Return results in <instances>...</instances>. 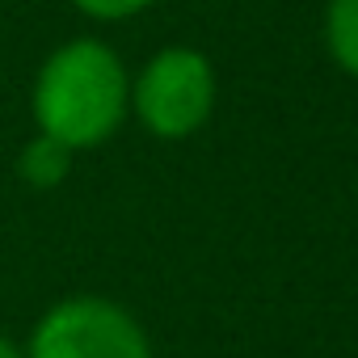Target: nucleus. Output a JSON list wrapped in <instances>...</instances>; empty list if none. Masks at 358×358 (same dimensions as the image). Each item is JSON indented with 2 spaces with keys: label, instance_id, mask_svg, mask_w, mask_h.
<instances>
[{
  "label": "nucleus",
  "instance_id": "obj_1",
  "mask_svg": "<svg viewBox=\"0 0 358 358\" xmlns=\"http://www.w3.org/2000/svg\"><path fill=\"white\" fill-rule=\"evenodd\" d=\"M131 80L118 55L97 38H72L47 55L34 80L38 135L80 152L110 139L127 114Z\"/></svg>",
  "mask_w": 358,
  "mask_h": 358
},
{
  "label": "nucleus",
  "instance_id": "obj_2",
  "mask_svg": "<svg viewBox=\"0 0 358 358\" xmlns=\"http://www.w3.org/2000/svg\"><path fill=\"white\" fill-rule=\"evenodd\" d=\"M26 358H152L139 320L97 295L55 303L30 333Z\"/></svg>",
  "mask_w": 358,
  "mask_h": 358
},
{
  "label": "nucleus",
  "instance_id": "obj_3",
  "mask_svg": "<svg viewBox=\"0 0 358 358\" xmlns=\"http://www.w3.org/2000/svg\"><path fill=\"white\" fill-rule=\"evenodd\" d=\"M131 97H135L139 122L152 135L182 139L207 122L211 101H215V76L199 51L169 47L139 72Z\"/></svg>",
  "mask_w": 358,
  "mask_h": 358
},
{
  "label": "nucleus",
  "instance_id": "obj_4",
  "mask_svg": "<svg viewBox=\"0 0 358 358\" xmlns=\"http://www.w3.org/2000/svg\"><path fill=\"white\" fill-rule=\"evenodd\" d=\"M68 169H72V148H64V143L51 139V135H34V139L22 148V156H17V173L26 177L34 190L59 186L64 177H68Z\"/></svg>",
  "mask_w": 358,
  "mask_h": 358
},
{
  "label": "nucleus",
  "instance_id": "obj_5",
  "mask_svg": "<svg viewBox=\"0 0 358 358\" xmlns=\"http://www.w3.org/2000/svg\"><path fill=\"white\" fill-rule=\"evenodd\" d=\"M324 34H329L333 59L358 76V0H329Z\"/></svg>",
  "mask_w": 358,
  "mask_h": 358
},
{
  "label": "nucleus",
  "instance_id": "obj_6",
  "mask_svg": "<svg viewBox=\"0 0 358 358\" xmlns=\"http://www.w3.org/2000/svg\"><path fill=\"white\" fill-rule=\"evenodd\" d=\"M72 5H76L80 13L97 17V22H122V17H131V13L148 9L152 0H72Z\"/></svg>",
  "mask_w": 358,
  "mask_h": 358
},
{
  "label": "nucleus",
  "instance_id": "obj_7",
  "mask_svg": "<svg viewBox=\"0 0 358 358\" xmlns=\"http://www.w3.org/2000/svg\"><path fill=\"white\" fill-rule=\"evenodd\" d=\"M0 358H26V354H22V350L9 341V337H0Z\"/></svg>",
  "mask_w": 358,
  "mask_h": 358
}]
</instances>
